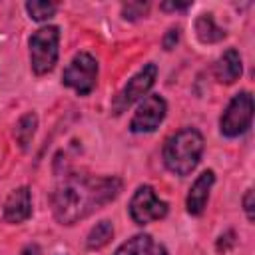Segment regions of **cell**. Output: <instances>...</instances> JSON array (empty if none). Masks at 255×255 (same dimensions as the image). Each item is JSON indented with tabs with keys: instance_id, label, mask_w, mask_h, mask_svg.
I'll return each mask as SVG.
<instances>
[{
	"instance_id": "7402d4cb",
	"label": "cell",
	"mask_w": 255,
	"mask_h": 255,
	"mask_svg": "<svg viewBox=\"0 0 255 255\" xmlns=\"http://www.w3.org/2000/svg\"><path fill=\"white\" fill-rule=\"evenodd\" d=\"M147 255H167V249H165L163 245H155V243H153Z\"/></svg>"
},
{
	"instance_id": "6da1fadb",
	"label": "cell",
	"mask_w": 255,
	"mask_h": 255,
	"mask_svg": "<svg viewBox=\"0 0 255 255\" xmlns=\"http://www.w3.org/2000/svg\"><path fill=\"white\" fill-rule=\"evenodd\" d=\"M122 179L116 175L70 173L54 189L50 203L60 225H74L104 205L112 203L122 191Z\"/></svg>"
},
{
	"instance_id": "8fae6325",
	"label": "cell",
	"mask_w": 255,
	"mask_h": 255,
	"mask_svg": "<svg viewBox=\"0 0 255 255\" xmlns=\"http://www.w3.org/2000/svg\"><path fill=\"white\" fill-rule=\"evenodd\" d=\"M241 72H243V60H241V54L237 48H227L217 60H215V66H213V76L219 84H233L241 78Z\"/></svg>"
},
{
	"instance_id": "30bf717a",
	"label": "cell",
	"mask_w": 255,
	"mask_h": 255,
	"mask_svg": "<svg viewBox=\"0 0 255 255\" xmlns=\"http://www.w3.org/2000/svg\"><path fill=\"white\" fill-rule=\"evenodd\" d=\"M213 183H215V171L213 169H205L195 177V181L191 183V187L187 191V197H185V209H187L189 215L197 217L205 211V205L209 201V193H211Z\"/></svg>"
},
{
	"instance_id": "ac0fdd59",
	"label": "cell",
	"mask_w": 255,
	"mask_h": 255,
	"mask_svg": "<svg viewBox=\"0 0 255 255\" xmlns=\"http://www.w3.org/2000/svg\"><path fill=\"white\" fill-rule=\"evenodd\" d=\"M241 203H243V211H245L247 219H249V221H253V219H255V213H253V207H255V203H253V189H251V187L245 191V195H243Z\"/></svg>"
},
{
	"instance_id": "ba28073f",
	"label": "cell",
	"mask_w": 255,
	"mask_h": 255,
	"mask_svg": "<svg viewBox=\"0 0 255 255\" xmlns=\"http://www.w3.org/2000/svg\"><path fill=\"white\" fill-rule=\"evenodd\" d=\"M165 114H167V104H165L163 96L149 94L135 108V112H133V116L129 120V131L131 133L155 131L159 128V124L165 120Z\"/></svg>"
},
{
	"instance_id": "ffe728a7",
	"label": "cell",
	"mask_w": 255,
	"mask_h": 255,
	"mask_svg": "<svg viewBox=\"0 0 255 255\" xmlns=\"http://www.w3.org/2000/svg\"><path fill=\"white\" fill-rule=\"evenodd\" d=\"M191 4H193V2H163V4H159V8H161V10H173V12H179V10H187V8H191Z\"/></svg>"
},
{
	"instance_id": "44dd1931",
	"label": "cell",
	"mask_w": 255,
	"mask_h": 255,
	"mask_svg": "<svg viewBox=\"0 0 255 255\" xmlns=\"http://www.w3.org/2000/svg\"><path fill=\"white\" fill-rule=\"evenodd\" d=\"M18 255H42V249H40L38 243H28V245L22 247V251Z\"/></svg>"
},
{
	"instance_id": "8992f818",
	"label": "cell",
	"mask_w": 255,
	"mask_h": 255,
	"mask_svg": "<svg viewBox=\"0 0 255 255\" xmlns=\"http://www.w3.org/2000/svg\"><path fill=\"white\" fill-rule=\"evenodd\" d=\"M167 211H169V205L147 183L139 185L133 191V195H131V199L128 203V213H129L131 221L135 225H139V227L163 219L167 215Z\"/></svg>"
},
{
	"instance_id": "d6986e66",
	"label": "cell",
	"mask_w": 255,
	"mask_h": 255,
	"mask_svg": "<svg viewBox=\"0 0 255 255\" xmlns=\"http://www.w3.org/2000/svg\"><path fill=\"white\" fill-rule=\"evenodd\" d=\"M179 42V28H169L163 36V48L165 50H173L175 44Z\"/></svg>"
},
{
	"instance_id": "3957f363",
	"label": "cell",
	"mask_w": 255,
	"mask_h": 255,
	"mask_svg": "<svg viewBox=\"0 0 255 255\" xmlns=\"http://www.w3.org/2000/svg\"><path fill=\"white\" fill-rule=\"evenodd\" d=\"M60 28L54 24L42 26L28 38L30 48V68L36 76L50 74L58 64L60 54Z\"/></svg>"
},
{
	"instance_id": "277c9868",
	"label": "cell",
	"mask_w": 255,
	"mask_h": 255,
	"mask_svg": "<svg viewBox=\"0 0 255 255\" xmlns=\"http://www.w3.org/2000/svg\"><path fill=\"white\" fill-rule=\"evenodd\" d=\"M253 124V96L251 92L243 90L239 94H235L227 108L223 110L221 118H219V133L223 137H239L243 135Z\"/></svg>"
},
{
	"instance_id": "5bb4252c",
	"label": "cell",
	"mask_w": 255,
	"mask_h": 255,
	"mask_svg": "<svg viewBox=\"0 0 255 255\" xmlns=\"http://www.w3.org/2000/svg\"><path fill=\"white\" fill-rule=\"evenodd\" d=\"M36 128H38V116L34 112H26L24 116H20V120L16 122L14 126V137L16 141L20 143L22 149L28 147V143L32 141L34 133H36Z\"/></svg>"
},
{
	"instance_id": "7c38bea8",
	"label": "cell",
	"mask_w": 255,
	"mask_h": 255,
	"mask_svg": "<svg viewBox=\"0 0 255 255\" xmlns=\"http://www.w3.org/2000/svg\"><path fill=\"white\" fill-rule=\"evenodd\" d=\"M195 36L199 38V42L203 44H215L221 42L225 38V30L221 26H217L213 14H201L195 20Z\"/></svg>"
},
{
	"instance_id": "5b68a950",
	"label": "cell",
	"mask_w": 255,
	"mask_h": 255,
	"mask_svg": "<svg viewBox=\"0 0 255 255\" xmlns=\"http://www.w3.org/2000/svg\"><path fill=\"white\" fill-rule=\"evenodd\" d=\"M98 60L90 52H78L62 74V84L78 96H88L98 84Z\"/></svg>"
},
{
	"instance_id": "52a82bcc",
	"label": "cell",
	"mask_w": 255,
	"mask_h": 255,
	"mask_svg": "<svg viewBox=\"0 0 255 255\" xmlns=\"http://www.w3.org/2000/svg\"><path fill=\"white\" fill-rule=\"evenodd\" d=\"M157 72H159V70H157V66H155L153 62H149V64H145L143 68H139V70L128 80V84L122 88V92L116 96V100H114V104H112L114 114H122V112H126L133 102L145 98L147 92L153 88V84H155V80H157Z\"/></svg>"
},
{
	"instance_id": "9c48e42d",
	"label": "cell",
	"mask_w": 255,
	"mask_h": 255,
	"mask_svg": "<svg viewBox=\"0 0 255 255\" xmlns=\"http://www.w3.org/2000/svg\"><path fill=\"white\" fill-rule=\"evenodd\" d=\"M32 215V193L28 185L16 187L10 191V195L4 201V209H2V217L6 223L12 225H20L26 219H30Z\"/></svg>"
},
{
	"instance_id": "9a60e30c",
	"label": "cell",
	"mask_w": 255,
	"mask_h": 255,
	"mask_svg": "<svg viewBox=\"0 0 255 255\" xmlns=\"http://www.w3.org/2000/svg\"><path fill=\"white\" fill-rule=\"evenodd\" d=\"M151 245H153V239L149 233H137V235L129 237L128 241H124L114 251V255H147Z\"/></svg>"
},
{
	"instance_id": "2e32d148",
	"label": "cell",
	"mask_w": 255,
	"mask_h": 255,
	"mask_svg": "<svg viewBox=\"0 0 255 255\" xmlns=\"http://www.w3.org/2000/svg\"><path fill=\"white\" fill-rule=\"evenodd\" d=\"M24 8H26L28 16H30L34 22H46V20H50V18L56 14V10H58V6H56L54 2H42V0L26 2Z\"/></svg>"
},
{
	"instance_id": "4fadbf2b",
	"label": "cell",
	"mask_w": 255,
	"mask_h": 255,
	"mask_svg": "<svg viewBox=\"0 0 255 255\" xmlns=\"http://www.w3.org/2000/svg\"><path fill=\"white\" fill-rule=\"evenodd\" d=\"M112 239H114V225H112V221L102 219V221H98V223L90 229V233H88V237H86V247H88L90 251H100V249H104Z\"/></svg>"
},
{
	"instance_id": "e0dca14e",
	"label": "cell",
	"mask_w": 255,
	"mask_h": 255,
	"mask_svg": "<svg viewBox=\"0 0 255 255\" xmlns=\"http://www.w3.org/2000/svg\"><path fill=\"white\" fill-rule=\"evenodd\" d=\"M149 10V2H126L122 4V16L126 20H137L143 18Z\"/></svg>"
},
{
	"instance_id": "7a4b0ae2",
	"label": "cell",
	"mask_w": 255,
	"mask_h": 255,
	"mask_svg": "<svg viewBox=\"0 0 255 255\" xmlns=\"http://www.w3.org/2000/svg\"><path fill=\"white\" fill-rule=\"evenodd\" d=\"M205 139L199 129L185 126L171 133L163 143V165L177 177L189 175L201 161Z\"/></svg>"
}]
</instances>
